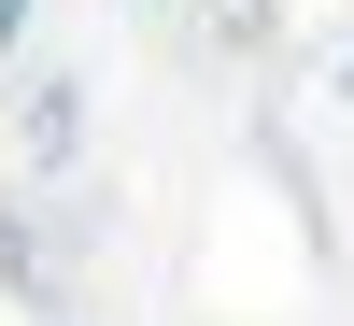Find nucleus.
<instances>
[{
	"label": "nucleus",
	"instance_id": "1",
	"mask_svg": "<svg viewBox=\"0 0 354 326\" xmlns=\"http://www.w3.org/2000/svg\"><path fill=\"white\" fill-rule=\"evenodd\" d=\"M71 142H85V85H71V71H43V85H28V156L57 170Z\"/></svg>",
	"mask_w": 354,
	"mask_h": 326
},
{
	"label": "nucleus",
	"instance_id": "2",
	"mask_svg": "<svg viewBox=\"0 0 354 326\" xmlns=\"http://www.w3.org/2000/svg\"><path fill=\"white\" fill-rule=\"evenodd\" d=\"M0 284H15V298H57V284H43V242H28V213H0Z\"/></svg>",
	"mask_w": 354,
	"mask_h": 326
}]
</instances>
